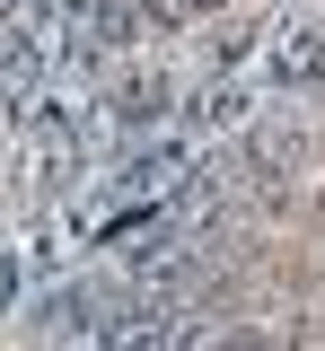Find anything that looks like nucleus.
Masks as SVG:
<instances>
[{"label": "nucleus", "mask_w": 325, "mask_h": 351, "mask_svg": "<svg viewBox=\"0 0 325 351\" xmlns=\"http://www.w3.org/2000/svg\"><path fill=\"white\" fill-rule=\"evenodd\" d=\"M18 290H27V272H18V255H9V246H0V316L18 307Z\"/></svg>", "instance_id": "f03ea898"}, {"label": "nucleus", "mask_w": 325, "mask_h": 351, "mask_svg": "<svg viewBox=\"0 0 325 351\" xmlns=\"http://www.w3.org/2000/svg\"><path fill=\"white\" fill-rule=\"evenodd\" d=\"M0 9H9V0H0Z\"/></svg>", "instance_id": "7ed1b4c3"}, {"label": "nucleus", "mask_w": 325, "mask_h": 351, "mask_svg": "<svg viewBox=\"0 0 325 351\" xmlns=\"http://www.w3.org/2000/svg\"><path fill=\"white\" fill-rule=\"evenodd\" d=\"M237 80L264 88V97H281V88H317L325 80V27H317V18H281L273 36H264V53H255Z\"/></svg>", "instance_id": "f257e3e1"}]
</instances>
